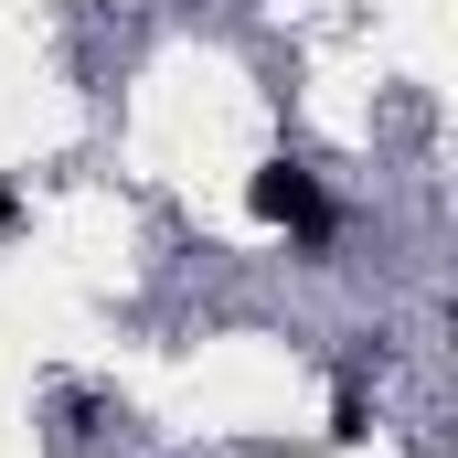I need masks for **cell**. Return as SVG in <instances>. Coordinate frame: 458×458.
Returning a JSON list of instances; mask_svg holds the SVG:
<instances>
[{"label":"cell","mask_w":458,"mask_h":458,"mask_svg":"<svg viewBox=\"0 0 458 458\" xmlns=\"http://www.w3.org/2000/svg\"><path fill=\"white\" fill-rule=\"evenodd\" d=\"M245 203H256L267 225H299V234H331V203H320V182H310L299 160H267V171L245 182Z\"/></svg>","instance_id":"obj_1"},{"label":"cell","mask_w":458,"mask_h":458,"mask_svg":"<svg viewBox=\"0 0 458 458\" xmlns=\"http://www.w3.org/2000/svg\"><path fill=\"white\" fill-rule=\"evenodd\" d=\"M11 214H21V203H11V182H0V225H11Z\"/></svg>","instance_id":"obj_2"}]
</instances>
